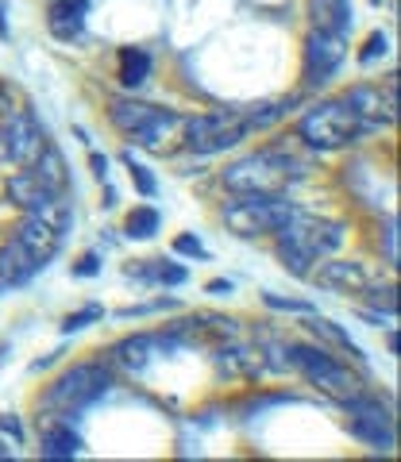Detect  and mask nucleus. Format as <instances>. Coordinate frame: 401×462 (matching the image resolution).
<instances>
[{
	"label": "nucleus",
	"mask_w": 401,
	"mask_h": 462,
	"mask_svg": "<svg viewBox=\"0 0 401 462\" xmlns=\"http://www.w3.org/2000/svg\"><path fill=\"white\" fill-rule=\"evenodd\" d=\"M382 54H386V35H382V32H375V35L367 39V47L359 51V62H363V66H370V62H378Z\"/></svg>",
	"instance_id": "nucleus-30"
},
{
	"label": "nucleus",
	"mask_w": 401,
	"mask_h": 462,
	"mask_svg": "<svg viewBox=\"0 0 401 462\" xmlns=\"http://www.w3.org/2000/svg\"><path fill=\"white\" fill-rule=\"evenodd\" d=\"M100 273V258L97 254H81L78 266H74V278H97Z\"/></svg>",
	"instance_id": "nucleus-31"
},
{
	"label": "nucleus",
	"mask_w": 401,
	"mask_h": 462,
	"mask_svg": "<svg viewBox=\"0 0 401 462\" xmlns=\"http://www.w3.org/2000/svg\"><path fill=\"white\" fill-rule=\"evenodd\" d=\"M0 162H12V158H8V139H5V127H0Z\"/></svg>",
	"instance_id": "nucleus-39"
},
{
	"label": "nucleus",
	"mask_w": 401,
	"mask_h": 462,
	"mask_svg": "<svg viewBox=\"0 0 401 462\" xmlns=\"http://www.w3.org/2000/svg\"><path fill=\"white\" fill-rule=\"evenodd\" d=\"M154 112H159V108H154V105H143V100H112L108 120H112V127H117V132H124V135H135L139 127L147 124Z\"/></svg>",
	"instance_id": "nucleus-18"
},
{
	"label": "nucleus",
	"mask_w": 401,
	"mask_h": 462,
	"mask_svg": "<svg viewBox=\"0 0 401 462\" xmlns=\"http://www.w3.org/2000/svg\"><path fill=\"white\" fill-rule=\"evenodd\" d=\"M309 278H317V285L336 289V293H359L363 285H370L367 270H363L359 263H348V258H332V263L312 266Z\"/></svg>",
	"instance_id": "nucleus-12"
},
{
	"label": "nucleus",
	"mask_w": 401,
	"mask_h": 462,
	"mask_svg": "<svg viewBox=\"0 0 401 462\" xmlns=\"http://www.w3.org/2000/svg\"><path fill=\"white\" fill-rule=\"evenodd\" d=\"M112 385V374L100 366V363H78L62 370L47 389H42L39 404L42 409H59V412H74V409H85L89 401H97L105 389Z\"/></svg>",
	"instance_id": "nucleus-5"
},
{
	"label": "nucleus",
	"mask_w": 401,
	"mask_h": 462,
	"mask_svg": "<svg viewBox=\"0 0 401 462\" xmlns=\"http://www.w3.org/2000/svg\"><path fill=\"white\" fill-rule=\"evenodd\" d=\"M217 363H220V370H228V374H255V370L263 366V358H259V351H255V346H247V343H228V346H220Z\"/></svg>",
	"instance_id": "nucleus-22"
},
{
	"label": "nucleus",
	"mask_w": 401,
	"mask_h": 462,
	"mask_svg": "<svg viewBox=\"0 0 401 462\" xmlns=\"http://www.w3.org/2000/svg\"><path fill=\"white\" fill-rule=\"evenodd\" d=\"M282 116H285V108H282V105H270L266 112H251V116H247V124L263 127V124H275V120H282Z\"/></svg>",
	"instance_id": "nucleus-33"
},
{
	"label": "nucleus",
	"mask_w": 401,
	"mask_h": 462,
	"mask_svg": "<svg viewBox=\"0 0 401 462\" xmlns=\"http://www.w3.org/2000/svg\"><path fill=\"white\" fill-rule=\"evenodd\" d=\"M386 346H390V355H401V336H394V331H390V339H386Z\"/></svg>",
	"instance_id": "nucleus-40"
},
{
	"label": "nucleus",
	"mask_w": 401,
	"mask_h": 462,
	"mask_svg": "<svg viewBox=\"0 0 401 462\" xmlns=\"http://www.w3.org/2000/svg\"><path fill=\"white\" fill-rule=\"evenodd\" d=\"M309 23L312 32H328V35H343L351 32V5L348 0H309Z\"/></svg>",
	"instance_id": "nucleus-14"
},
{
	"label": "nucleus",
	"mask_w": 401,
	"mask_h": 462,
	"mask_svg": "<svg viewBox=\"0 0 401 462\" xmlns=\"http://www.w3.org/2000/svg\"><path fill=\"white\" fill-rule=\"evenodd\" d=\"M32 170L39 173V181L47 185V189H54V193H66L70 189V170H66V158H62V151L59 147H42L39 151V158L32 162Z\"/></svg>",
	"instance_id": "nucleus-17"
},
{
	"label": "nucleus",
	"mask_w": 401,
	"mask_h": 462,
	"mask_svg": "<svg viewBox=\"0 0 401 462\" xmlns=\"http://www.w3.org/2000/svg\"><path fill=\"white\" fill-rule=\"evenodd\" d=\"M285 355H290V370L305 374V382L317 385L321 393L332 397L336 404L359 397L367 389L359 370H351L343 358L328 355V351H321V346H312V343H294V346H285Z\"/></svg>",
	"instance_id": "nucleus-1"
},
{
	"label": "nucleus",
	"mask_w": 401,
	"mask_h": 462,
	"mask_svg": "<svg viewBox=\"0 0 401 462\" xmlns=\"http://www.w3.org/2000/svg\"><path fill=\"white\" fill-rule=\"evenodd\" d=\"M0 127H5V139H8V158L20 166H32L39 158V151L47 147V132H42V124L35 120V112L16 108Z\"/></svg>",
	"instance_id": "nucleus-9"
},
{
	"label": "nucleus",
	"mask_w": 401,
	"mask_h": 462,
	"mask_svg": "<svg viewBox=\"0 0 401 462\" xmlns=\"http://www.w3.org/2000/svg\"><path fill=\"white\" fill-rule=\"evenodd\" d=\"M12 112H16V105H12V93H8V85L0 81V124H5Z\"/></svg>",
	"instance_id": "nucleus-36"
},
{
	"label": "nucleus",
	"mask_w": 401,
	"mask_h": 462,
	"mask_svg": "<svg viewBox=\"0 0 401 462\" xmlns=\"http://www.w3.org/2000/svg\"><path fill=\"white\" fill-rule=\"evenodd\" d=\"M290 212H294V205L282 197H243V193H236V200H228L220 208L224 227L243 239L275 236V231L290 220Z\"/></svg>",
	"instance_id": "nucleus-4"
},
{
	"label": "nucleus",
	"mask_w": 401,
	"mask_h": 462,
	"mask_svg": "<svg viewBox=\"0 0 401 462\" xmlns=\"http://www.w3.org/2000/svg\"><path fill=\"white\" fill-rule=\"evenodd\" d=\"M112 355H117V363H120L124 370H143V366L151 363V355H154V339L147 336V331H135V336L120 339Z\"/></svg>",
	"instance_id": "nucleus-19"
},
{
	"label": "nucleus",
	"mask_w": 401,
	"mask_h": 462,
	"mask_svg": "<svg viewBox=\"0 0 401 462\" xmlns=\"http://www.w3.org/2000/svg\"><path fill=\"white\" fill-rule=\"evenodd\" d=\"M309 328H312V336H321V339H328V343H336L340 351H348L351 358H367L359 346L351 343V336H348V331H343L340 324H332V320H324V316H312V312H309Z\"/></svg>",
	"instance_id": "nucleus-24"
},
{
	"label": "nucleus",
	"mask_w": 401,
	"mask_h": 462,
	"mask_svg": "<svg viewBox=\"0 0 401 462\" xmlns=\"http://www.w3.org/2000/svg\"><path fill=\"white\" fill-rule=\"evenodd\" d=\"M370 5H378V0H370Z\"/></svg>",
	"instance_id": "nucleus-42"
},
{
	"label": "nucleus",
	"mask_w": 401,
	"mask_h": 462,
	"mask_svg": "<svg viewBox=\"0 0 401 462\" xmlns=\"http://www.w3.org/2000/svg\"><path fill=\"white\" fill-rule=\"evenodd\" d=\"M85 16H89V0H54L47 27L54 39H78Z\"/></svg>",
	"instance_id": "nucleus-16"
},
{
	"label": "nucleus",
	"mask_w": 401,
	"mask_h": 462,
	"mask_svg": "<svg viewBox=\"0 0 401 462\" xmlns=\"http://www.w3.org/2000/svg\"><path fill=\"white\" fill-rule=\"evenodd\" d=\"M12 239H16L39 266H47L51 258L62 251V236H59V231H54L51 224H42L39 216H27V220H20L16 231H12Z\"/></svg>",
	"instance_id": "nucleus-10"
},
{
	"label": "nucleus",
	"mask_w": 401,
	"mask_h": 462,
	"mask_svg": "<svg viewBox=\"0 0 401 462\" xmlns=\"http://www.w3.org/2000/svg\"><path fill=\"white\" fill-rule=\"evenodd\" d=\"M182 132H185V120H182V116L159 108V112H154L151 120L132 135V143H135V147H143V151L166 154L170 147H174V143H182Z\"/></svg>",
	"instance_id": "nucleus-11"
},
{
	"label": "nucleus",
	"mask_w": 401,
	"mask_h": 462,
	"mask_svg": "<svg viewBox=\"0 0 401 462\" xmlns=\"http://www.w3.org/2000/svg\"><path fill=\"white\" fill-rule=\"evenodd\" d=\"M151 69H154V58L147 51H139V47L120 51V85L124 89H139V85L151 78Z\"/></svg>",
	"instance_id": "nucleus-20"
},
{
	"label": "nucleus",
	"mask_w": 401,
	"mask_h": 462,
	"mask_svg": "<svg viewBox=\"0 0 401 462\" xmlns=\"http://www.w3.org/2000/svg\"><path fill=\"white\" fill-rule=\"evenodd\" d=\"M263 305L266 309H278V312H301V316L312 312L309 300H290V297H275V293H263Z\"/></svg>",
	"instance_id": "nucleus-28"
},
{
	"label": "nucleus",
	"mask_w": 401,
	"mask_h": 462,
	"mask_svg": "<svg viewBox=\"0 0 401 462\" xmlns=\"http://www.w3.org/2000/svg\"><path fill=\"white\" fill-rule=\"evenodd\" d=\"M0 458H8V447L5 443H0Z\"/></svg>",
	"instance_id": "nucleus-41"
},
{
	"label": "nucleus",
	"mask_w": 401,
	"mask_h": 462,
	"mask_svg": "<svg viewBox=\"0 0 401 462\" xmlns=\"http://www.w3.org/2000/svg\"><path fill=\"white\" fill-rule=\"evenodd\" d=\"M343 100L363 116V124H390L397 120V74H390L386 85H351Z\"/></svg>",
	"instance_id": "nucleus-8"
},
{
	"label": "nucleus",
	"mask_w": 401,
	"mask_h": 462,
	"mask_svg": "<svg viewBox=\"0 0 401 462\" xmlns=\"http://www.w3.org/2000/svg\"><path fill=\"white\" fill-rule=\"evenodd\" d=\"M205 289H209V293H228V289H232V282H224V278H217V282H209Z\"/></svg>",
	"instance_id": "nucleus-38"
},
{
	"label": "nucleus",
	"mask_w": 401,
	"mask_h": 462,
	"mask_svg": "<svg viewBox=\"0 0 401 462\" xmlns=\"http://www.w3.org/2000/svg\"><path fill=\"white\" fill-rule=\"evenodd\" d=\"M132 181H135V189L139 197H154V189H159V181H154V173H147L139 162H132Z\"/></svg>",
	"instance_id": "nucleus-29"
},
{
	"label": "nucleus",
	"mask_w": 401,
	"mask_h": 462,
	"mask_svg": "<svg viewBox=\"0 0 401 462\" xmlns=\"http://www.w3.org/2000/svg\"><path fill=\"white\" fill-rule=\"evenodd\" d=\"M247 116L243 112H209V116H190L185 120V147L193 154H220V151H232L236 143L247 135Z\"/></svg>",
	"instance_id": "nucleus-6"
},
{
	"label": "nucleus",
	"mask_w": 401,
	"mask_h": 462,
	"mask_svg": "<svg viewBox=\"0 0 401 462\" xmlns=\"http://www.w3.org/2000/svg\"><path fill=\"white\" fill-rule=\"evenodd\" d=\"M351 428V436L367 443V447H375V451H394V424H375V420H359V416H351L348 420Z\"/></svg>",
	"instance_id": "nucleus-23"
},
{
	"label": "nucleus",
	"mask_w": 401,
	"mask_h": 462,
	"mask_svg": "<svg viewBox=\"0 0 401 462\" xmlns=\"http://www.w3.org/2000/svg\"><path fill=\"white\" fill-rule=\"evenodd\" d=\"M100 316H105V309H100V305H89V309H81V312H70L66 320H62V331H66V336H74V331H81L85 324L100 320Z\"/></svg>",
	"instance_id": "nucleus-27"
},
{
	"label": "nucleus",
	"mask_w": 401,
	"mask_h": 462,
	"mask_svg": "<svg viewBox=\"0 0 401 462\" xmlns=\"http://www.w3.org/2000/svg\"><path fill=\"white\" fill-rule=\"evenodd\" d=\"M47 197H54V189H47V185L39 181V173H35L32 166L16 170V173L8 178V200H12L16 208H23V212H35Z\"/></svg>",
	"instance_id": "nucleus-15"
},
{
	"label": "nucleus",
	"mask_w": 401,
	"mask_h": 462,
	"mask_svg": "<svg viewBox=\"0 0 401 462\" xmlns=\"http://www.w3.org/2000/svg\"><path fill=\"white\" fill-rule=\"evenodd\" d=\"M42 266L35 263L32 254H27L16 239H8L5 243V251H0V293L5 289H16V285H23L27 278H35Z\"/></svg>",
	"instance_id": "nucleus-13"
},
{
	"label": "nucleus",
	"mask_w": 401,
	"mask_h": 462,
	"mask_svg": "<svg viewBox=\"0 0 401 462\" xmlns=\"http://www.w3.org/2000/svg\"><path fill=\"white\" fill-rule=\"evenodd\" d=\"M174 251H178V254H190V258H205V247H200L193 236H178V239H174Z\"/></svg>",
	"instance_id": "nucleus-32"
},
{
	"label": "nucleus",
	"mask_w": 401,
	"mask_h": 462,
	"mask_svg": "<svg viewBox=\"0 0 401 462\" xmlns=\"http://www.w3.org/2000/svg\"><path fill=\"white\" fill-rule=\"evenodd\" d=\"M154 231H159V212L151 205H139V208L127 212V220H124L127 239H154Z\"/></svg>",
	"instance_id": "nucleus-25"
},
{
	"label": "nucleus",
	"mask_w": 401,
	"mask_h": 462,
	"mask_svg": "<svg viewBox=\"0 0 401 462\" xmlns=\"http://www.w3.org/2000/svg\"><path fill=\"white\" fill-rule=\"evenodd\" d=\"M343 58H348V42L343 35H328V32H309L305 39V85L317 89V85L332 81L340 74Z\"/></svg>",
	"instance_id": "nucleus-7"
},
{
	"label": "nucleus",
	"mask_w": 401,
	"mask_h": 462,
	"mask_svg": "<svg viewBox=\"0 0 401 462\" xmlns=\"http://www.w3.org/2000/svg\"><path fill=\"white\" fill-rule=\"evenodd\" d=\"M0 431H8V436L16 439V443L23 439V424H20V420H16V416H12V412H8V416H0Z\"/></svg>",
	"instance_id": "nucleus-35"
},
{
	"label": "nucleus",
	"mask_w": 401,
	"mask_h": 462,
	"mask_svg": "<svg viewBox=\"0 0 401 462\" xmlns=\"http://www.w3.org/2000/svg\"><path fill=\"white\" fill-rule=\"evenodd\" d=\"M297 173V162H290L285 154L275 151H255L243 154L236 162H228L220 181L228 193H243V197H282L285 181Z\"/></svg>",
	"instance_id": "nucleus-2"
},
{
	"label": "nucleus",
	"mask_w": 401,
	"mask_h": 462,
	"mask_svg": "<svg viewBox=\"0 0 401 462\" xmlns=\"http://www.w3.org/2000/svg\"><path fill=\"white\" fill-rule=\"evenodd\" d=\"M154 278L166 282V285H182L185 282V270L182 266H163V270H154Z\"/></svg>",
	"instance_id": "nucleus-34"
},
{
	"label": "nucleus",
	"mask_w": 401,
	"mask_h": 462,
	"mask_svg": "<svg viewBox=\"0 0 401 462\" xmlns=\"http://www.w3.org/2000/svg\"><path fill=\"white\" fill-rule=\"evenodd\" d=\"M359 293L367 297V309H378V312H397V297H394V289H386V285H378V289H370V285H363Z\"/></svg>",
	"instance_id": "nucleus-26"
},
{
	"label": "nucleus",
	"mask_w": 401,
	"mask_h": 462,
	"mask_svg": "<svg viewBox=\"0 0 401 462\" xmlns=\"http://www.w3.org/2000/svg\"><path fill=\"white\" fill-rule=\"evenodd\" d=\"M81 451V436L70 431L66 424L42 428V458H74Z\"/></svg>",
	"instance_id": "nucleus-21"
},
{
	"label": "nucleus",
	"mask_w": 401,
	"mask_h": 462,
	"mask_svg": "<svg viewBox=\"0 0 401 462\" xmlns=\"http://www.w3.org/2000/svg\"><path fill=\"white\" fill-rule=\"evenodd\" d=\"M363 116L355 112L348 100H324V105L309 108L305 116H301L297 124V135L305 147H317V151H336L343 147V143H351L355 135L363 132Z\"/></svg>",
	"instance_id": "nucleus-3"
},
{
	"label": "nucleus",
	"mask_w": 401,
	"mask_h": 462,
	"mask_svg": "<svg viewBox=\"0 0 401 462\" xmlns=\"http://www.w3.org/2000/svg\"><path fill=\"white\" fill-rule=\"evenodd\" d=\"M89 162H93V173H97V178H105V173H108V170H105V166H108V158H105V154H93Z\"/></svg>",
	"instance_id": "nucleus-37"
}]
</instances>
